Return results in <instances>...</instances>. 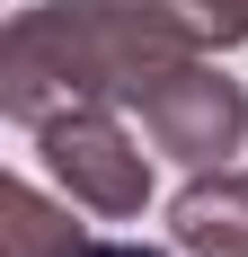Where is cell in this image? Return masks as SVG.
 <instances>
[{
	"mask_svg": "<svg viewBox=\"0 0 248 257\" xmlns=\"http://www.w3.org/2000/svg\"><path fill=\"white\" fill-rule=\"evenodd\" d=\"M186 53H195V36L160 0H45L9 27V115L45 124L62 106L142 98Z\"/></svg>",
	"mask_w": 248,
	"mask_h": 257,
	"instance_id": "cell-1",
	"label": "cell"
},
{
	"mask_svg": "<svg viewBox=\"0 0 248 257\" xmlns=\"http://www.w3.org/2000/svg\"><path fill=\"white\" fill-rule=\"evenodd\" d=\"M36 142H45V169L62 178L71 204H89V213H142L151 160L133 151V133H124L106 106H62V115L36 124Z\"/></svg>",
	"mask_w": 248,
	"mask_h": 257,
	"instance_id": "cell-2",
	"label": "cell"
},
{
	"mask_svg": "<svg viewBox=\"0 0 248 257\" xmlns=\"http://www.w3.org/2000/svg\"><path fill=\"white\" fill-rule=\"evenodd\" d=\"M133 106H142V133H151L169 160H186V169H222V160L239 151V133H248V98H239V80L204 71L195 53H186L177 71H160Z\"/></svg>",
	"mask_w": 248,
	"mask_h": 257,
	"instance_id": "cell-3",
	"label": "cell"
},
{
	"mask_svg": "<svg viewBox=\"0 0 248 257\" xmlns=\"http://www.w3.org/2000/svg\"><path fill=\"white\" fill-rule=\"evenodd\" d=\"M177 248L248 257V178H195L177 195Z\"/></svg>",
	"mask_w": 248,
	"mask_h": 257,
	"instance_id": "cell-4",
	"label": "cell"
},
{
	"mask_svg": "<svg viewBox=\"0 0 248 257\" xmlns=\"http://www.w3.org/2000/svg\"><path fill=\"white\" fill-rule=\"evenodd\" d=\"M80 248V222H53V204L36 186H9V257H71Z\"/></svg>",
	"mask_w": 248,
	"mask_h": 257,
	"instance_id": "cell-5",
	"label": "cell"
},
{
	"mask_svg": "<svg viewBox=\"0 0 248 257\" xmlns=\"http://www.w3.org/2000/svg\"><path fill=\"white\" fill-rule=\"evenodd\" d=\"M195 45H239L248 36V0H160Z\"/></svg>",
	"mask_w": 248,
	"mask_h": 257,
	"instance_id": "cell-6",
	"label": "cell"
},
{
	"mask_svg": "<svg viewBox=\"0 0 248 257\" xmlns=\"http://www.w3.org/2000/svg\"><path fill=\"white\" fill-rule=\"evenodd\" d=\"M71 257H160V248H142V239H80Z\"/></svg>",
	"mask_w": 248,
	"mask_h": 257,
	"instance_id": "cell-7",
	"label": "cell"
}]
</instances>
